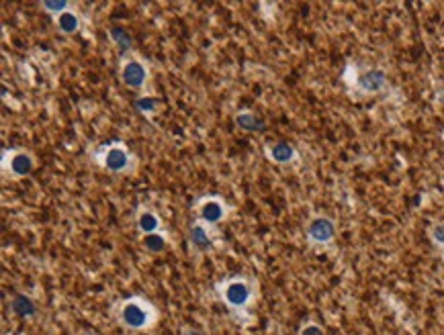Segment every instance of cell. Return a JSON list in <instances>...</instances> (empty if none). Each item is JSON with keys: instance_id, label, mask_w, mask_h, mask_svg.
Listing matches in <instances>:
<instances>
[{"instance_id": "11", "label": "cell", "mask_w": 444, "mask_h": 335, "mask_svg": "<svg viewBox=\"0 0 444 335\" xmlns=\"http://www.w3.org/2000/svg\"><path fill=\"white\" fill-rule=\"evenodd\" d=\"M56 27L58 31H61L64 35H72V33H76L80 29V19L78 15L70 9V11H66V13H61L60 16H56Z\"/></svg>"}, {"instance_id": "14", "label": "cell", "mask_w": 444, "mask_h": 335, "mask_svg": "<svg viewBox=\"0 0 444 335\" xmlns=\"http://www.w3.org/2000/svg\"><path fill=\"white\" fill-rule=\"evenodd\" d=\"M236 123H238V127L244 129V131H262V129H264V123H262L254 113H250V110H242V113L236 117Z\"/></svg>"}, {"instance_id": "1", "label": "cell", "mask_w": 444, "mask_h": 335, "mask_svg": "<svg viewBox=\"0 0 444 335\" xmlns=\"http://www.w3.org/2000/svg\"><path fill=\"white\" fill-rule=\"evenodd\" d=\"M115 313H117V319L123 327L131 329V331H146V329H152L158 321V311L156 306L146 301L143 297H129L121 301L119 305L115 306Z\"/></svg>"}, {"instance_id": "3", "label": "cell", "mask_w": 444, "mask_h": 335, "mask_svg": "<svg viewBox=\"0 0 444 335\" xmlns=\"http://www.w3.org/2000/svg\"><path fill=\"white\" fill-rule=\"evenodd\" d=\"M99 164L109 170V172H115V174H127L131 172L133 168V155L129 153V150L121 145V143H113V145H105L101 152H99Z\"/></svg>"}, {"instance_id": "16", "label": "cell", "mask_w": 444, "mask_h": 335, "mask_svg": "<svg viewBox=\"0 0 444 335\" xmlns=\"http://www.w3.org/2000/svg\"><path fill=\"white\" fill-rule=\"evenodd\" d=\"M133 107H136V110L141 113L143 117H152V115L158 113L160 103H158L156 98H152V96H141V98H138V100L133 103Z\"/></svg>"}, {"instance_id": "13", "label": "cell", "mask_w": 444, "mask_h": 335, "mask_svg": "<svg viewBox=\"0 0 444 335\" xmlns=\"http://www.w3.org/2000/svg\"><path fill=\"white\" fill-rule=\"evenodd\" d=\"M11 306H13V311H15L19 317H33L37 313L35 303L31 301L29 297H25V294H16L15 299L11 301Z\"/></svg>"}, {"instance_id": "5", "label": "cell", "mask_w": 444, "mask_h": 335, "mask_svg": "<svg viewBox=\"0 0 444 335\" xmlns=\"http://www.w3.org/2000/svg\"><path fill=\"white\" fill-rule=\"evenodd\" d=\"M336 237V223L326 217V215H318L309 221L307 225V239L316 245H328L334 242Z\"/></svg>"}, {"instance_id": "4", "label": "cell", "mask_w": 444, "mask_h": 335, "mask_svg": "<svg viewBox=\"0 0 444 335\" xmlns=\"http://www.w3.org/2000/svg\"><path fill=\"white\" fill-rule=\"evenodd\" d=\"M35 168V158L27 152L13 150V152L2 153V170L4 174L13 176V178H23L33 172Z\"/></svg>"}, {"instance_id": "15", "label": "cell", "mask_w": 444, "mask_h": 335, "mask_svg": "<svg viewBox=\"0 0 444 335\" xmlns=\"http://www.w3.org/2000/svg\"><path fill=\"white\" fill-rule=\"evenodd\" d=\"M166 245H168V239H166V235H162V233H152V235H146V237H143V247H146L148 252H152V254L164 252Z\"/></svg>"}, {"instance_id": "8", "label": "cell", "mask_w": 444, "mask_h": 335, "mask_svg": "<svg viewBox=\"0 0 444 335\" xmlns=\"http://www.w3.org/2000/svg\"><path fill=\"white\" fill-rule=\"evenodd\" d=\"M197 213H199L201 223L217 225V223H221L228 217V207L219 198H203L199 205H197Z\"/></svg>"}, {"instance_id": "9", "label": "cell", "mask_w": 444, "mask_h": 335, "mask_svg": "<svg viewBox=\"0 0 444 335\" xmlns=\"http://www.w3.org/2000/svg\"><path fill=\"white\" fill-rule=\"evenodd\" d=\"M188 245H191L195 252H199V254H205V252H211V249H213L215 239L207 223L197 221V223L191 227V231H188Z\"/></svg>"}, {"instance_id": "21", "label": "cell", "mask_w": 444, "mask_h": 335, "mask_svg": "<svg viewBox=\"0 0 444 335\" xmlns=\"http://www.w3.org/2000/svg\"><path fill=\"white\" fill-rule=\"evenodd\" d=\"M181 335H203V331H199L197 327H183Z\"/></svg>"}, {"instance_id": "7", "label": "cell", "mask_w": 444, "mask_h": 335, "mask_svg": "<svg viewBox=\"0 0 444 335\" xmlns=\"http://www.w3.org/2000/svg\"><path fill=\"white\" fill-rule=\"evenodd\" d=\"M356 91L363 94H377L387 88V74L381 68H368L365 72H360L354 80Z\"/></svg>"}, {"instance_id": "18", "label": "cell", "mask_w": 444, "mask_h": 335, "mask_svg": "<svg viewBox=\"0 0 444 335\" xmlns=\"http://www.w3.org/2000/svg\"><path fill=\"white\" fill-rule=\"evenodd\" d=\"M41 6H44V11H47L49 15H54V16H60L61 13L70 11V2H66V0H60V2H51V0H47V2H44Z\"/></svg>"}, {"instance_id": "19", "label": "cell", "mask_w": 444, "mask_h": 335, "mask_svg": "<svg viewBox=\"0 0 444 335\" xmlns=\"http://www.w3.org/2000/svg\"><path fill=\"white\" fill-rule=\"evenodd\" d=\"M430 239H432V244L436 245V247H440L444 252V223H434L428 231Z\"/></svg>"}, {"instance_id": "10", "label": "cell", "mask_w": 444, "mask_h": 335, "mask_svg": "<svg viewBox=\"0 0 444 335\" xmlns=\"http://www.w3.org/2000/svg\"><path fill=\"white\" fill-rule=\"evenodd\" d=\"M266 158L273 164L287 166V164H293L297 160V150H295V145L287 143V141H278L273 145H266Z\"/></svg>"}, {"instance_id": "12", "label": "cell", "mask_w": 444, "mask_h": 335, "mask_svg": "<svg viewBox=\"0 0 444 335\" xmlns=\"http://www.w3.org/2000/svg\"><path fill=\"white\" fill-rule=\"evenodd\" d=\"M138 229L146 235H152V233H158L160 229V217L152 211H139L138 215Z\"/></svg>"}, {"instance_id": "2", "label": "cell", "mask_w": 444, "mask_h": 335, "mask_svg": "<svg viewBox=\"0 0 444 335\" xmlns=\"http://www.w3.org/2000/svg\"><path fill=\"white\" fill-rule=\"evenodd\" d=\"M217 292L231 313L242 315L244 311H248V306L252 305L256 287H254V280L250 278H228L221 284H217Z\"/></svg>"}, {"instance_id": "20", "label": "cell", "mask_w": 444, "mask_h": 335, "mask_svg": "<svg viewBox=\"0 0 444 335\" xmlns=\"http://www.w3.org/2000/svg\"><path fill=\"white\" fill-rule=\"evenodd\" d=\"M299 335H326V331H323L318 323L309 321V323H303V325H301V329H299Z\"/></svg>"}, {"instance_id": "17", "label": "cell", "mask_w": 444, "mask_h": 335, "mask_svg": "<svg viewBox=\"0 0 444 335\" xmlns=\"http://www.w3.org/2000/svg\"><path fill=\"white\" fill-rule=\"evenodd\" d=\"M109 37L115 41V46L119 47V49H131V46H133L131 35L125 29H121V27H113V29L109 31Z\"/></svg>"}, {"instance_id": "6", "label": "cell", "mask_w": 444, "mask_h": 335, "mask_svg": "<svg viewBox=\"0 0 444 335\" xmlns=\"http://www.w3.org/2000/svg\"><path fill=\"white\" fill-rule=\"evenodd\" d=\"M148 66L138 58H127L121 63V80L125 86L133 88V91H141L148 82Z\"/></svg>"}]
</instances>
